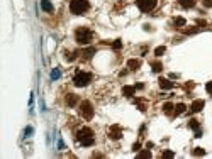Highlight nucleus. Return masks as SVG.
Masks as SVG:
<instances>
[{"mask_svg": "<svg viewBox=\"0 0 212 159\" xmlns=\"http://www.w3.org/2000/svg\"><path fill=\"white\" fill-rule=\"evenodd\" d=\"M66 103H68V105H75V103H77V97H75V95H68V97H66Z\"/></svg>", "mask_w": 212, "mask_h": 159, "instance_id": "14", "label": "nucleus"}, {"mask_svg": "<svg viewBox=\"0 0 212 159\" xmlns=\"http://www.w3.org/2000/svg\"><path fill=\"white\" fill-rule=\"evenodd\" d=\"M138 7H139V10H143V12H149V10H153L156 7V3H158V0H138Z\"/></svg>", "mask_w": 212, "mask_h": 159, "instance_id": "5", "label": "nucleus"}, {"mask_svg": "<svg viewBox=\"0 0 212 159\" xmlns=\"http://www.w3.org/2000/svg\"><path fill=\"white\" fill-rule=\"evenodd\" d=\"M124 95H127V97H131V95L132 93H134V91H136V86H124Z\"/></svg>", "mask_w": 212, "mask_h": 159, "instance_id": "12", "label": "nucleus"}, {"mask_svg": "<svg viewBox=\"0 0 212 159\" xmlns=\"http://www.w3.org/2000/svg\"><path fill=\"white\" fill-rule=\"evenodd\" d=\"M193 154H195V156H204V154H205V151H204L202 147H195L193 149Z\"/></svg>", "mask_w": 212, "mask_h": 159, "instance_id": "18", "label": "nucleus"}, {"mask_svg": "<svg viewBox=\"0 0 212 159\" xmlns=\"http://www.w3.org/2000/svg\"><path fill=\"white\" fill-rule=\"evenodd\" d=\"M138 157H151V152H149V151H143Z\"/></svg>", "mask_w": 212, "mask_h": 159, "instance_id": "21", "label": "nucleus"}, {"mask_svg": "<svg viewBox=\"0 0 212 159\" xmlns=\"http://www.w3.org/2000/svg\"><path fill=\"white\" fill-rule=\"evenodd\" d=\"M77 137L82 142V146H92L93 144V132L88 127H83L82 131H78Z\"/></svg>", "mask_w": 212, "mask_h": 159, "instance_id": "2", "label": "nucleus"}, {"mask_svg": "<svg viewBox=\"0 0 212 159\" xmlns=\"http://www.w3.org/2000/svg\"><path fill=\"white\" fill-rule=\"evenodd\" d=\"M153 71H155V73H160L161 71V68H163V66H161V63H153Z\"/></svg>", "mask_w": 212, "mask_h": 159, "instance_id": "17", "label": "nucleus"}, {"mask_svg": "<svg viewBox=\"0 0 212 159\" xmlns=\"http://www.w3.org/2000/svg\"><path fill=\"white\" fill-rule=\"evenodd\" d=\"M204 5H205V7H212V0H204Z\"/></svg>", "mask_w": 212, "mask_h": 159, "instance_id": "27", "label": "nucleus"}, {"mask_svg": "<svg viewBox=\"0 0 212 159\" xmlns=\"http://www.w3.org/2000/svg\"><path fill=\"white\" fill-rule=\"evenodd\" d=\"M88 7H90L88 0H72V3H70V10L75 15L83 14L85 10H88Z\"/></svg>", "mask_w": 212, "mask_h": 159, "instance_id": "1", "label": "nucleus"}, {"mask_svg": "<svg viewBox=\"0 0 212 159\" xmlns=\"http://www.w3.org/2000/svg\"><path fill=\"white\" fill-rule=\"evenodd\" d=\"M127 66H129L131 69H138L141 66V61L139 59H129V61H127Z\"/></svg>", "mask_w": 212, "mask_h": 159, "instance_id": "11", "label": "nucleus"}, {"mask_svg": "<svg viewBox=\"0 0 212 159\" xmlns=\"http://www.w3.org/2000/svg\"><path fill=\"white\" fill-rule=\"evenodd\" d=\"M172 108H173L172 103H165V105H163V110L166 112V114H170V112H172Z\"/></svg>", "mask_w": 212, "mask_h": 159, "instance_id": "19", "label": "nucleus"}, {"mask_svg": "<svg viewBox=\"0 0 212 159\" xmlns=\"http://www.w3.org/2000/svg\"><path fill=\"white\" fill-rule=\"evenodd\" d=\"M32 132H34V131H32V127H27V129H26V136H27V137L31 136Z\"/></svg>", "mask_w": 212, "mask_h": 159, "instance_id": "26", "label": "nucleus"}, {"mask_svg": "<svg viewBox=\"0 0 212 159\" xmlns=\"http://www.w3.org/2000/svg\"><path fill=\"white\" fill-rule=\"evenodd\" d=\"M75 86H87L90 81H92V74H88V73H85V71H78L77 74H75Z\"/></svg>", "mask_w": 212, "mask_h": 159, "instance_id": "4", "label": "nucleus"}, {"mask_svg": "<svg viewBox=\"0 0 212 159\" xmlns=\"http://www.w3.org/2000/svg\"><path fill=\"white\" fill-rule=\"evenodd\" d=\"M160 86L163 90H170V88H173V83L170 81V80H166V78H160Z\"/></svg>", "mask_w": 212, "mask_h": 159, "instance_id": "8", "label": "nucleus"}, {"mask_svg": "<svg viewBox=\"0 0 212 159\" xmlns=\"http://www.w3.org/2000/svg\"><path fill=\"white\" fill-rule=\"evenodd\" d=\"M166 51V48H165V46H160V48H156L155 49V54H156V56H163V53Z\"/></svg>", "mask_w": 212, "mask_h": 159, "instance_id": "16", "label": "nucleus"}, {"mask_svg": "<svg viewBox=\"0 0 212 159\" xmlns=\"http://www.w3.org/2000/svg\"><path fill=\"white\" fill-rule=\"evenodd\" d=\"M60 76H61V71L58 69V68H55V69L51 71V80H58Z\"/></svg>", "mask_w": 212, "mask_h": 159, "instance_id": "15", "label": "nucleus"}, {"mask_svg": "<svg viewBox=\"0 0 212 159\" xmlns=\"http://www.w3.org/2000/svg\"><path fill=\"white\" fill-rule=\"evenodd\" d=\"M41 7H43V10H46V12L55 10V7H53V3L49 2V0H41Z\"/></svg>", "mask_w": 212, "mask_h": 159, "instance_id": "9", "label": "nucleus"}, {"mask_svg": "<svg viewBox=\"0 0 212 159\" xmlns=\"http://www.w3.org/2000/svg\"><path fill=\"white\" fill-rule=\"evenodd\" d=\"M122 48V43H120V41H115L114 43V49H120Z\"/></svg>", "mask_w": 212, "mask_h": 159, "instance_id": "24", "label": "nucleus"}, {"mask_svg": "<svg viewBox=\"0 0 212 159\" xmlns=\"http://www.w3.org/2000/svg\"><path fill=\"white\" fill-rule=\"evenodd\" d=\"M190 127L197 131V129H199V122H197V120H190Z\"/></svg>", "mask_w": 212, "mask_h": 159, "instance_id": "22", "label": "nucleus"}, {"mask_svg": "<svg viewBox=\"0 0 212 159\" xmlns=\"http://www.w3.org/2000/svg\"><path fill=\"white\" fill-rule=\"evenodd\" d=\"M75 36H77V43H80V44H88L92 41V31L87 27H80Z\"/></svg>", "mask_w": 212, "mask_h": 159, "instance_id": "3", "label": "nucleus"}, {"mask_svg": "<svg viewBox=\"0 0 212 159\" xmlns=\"http://www.w3.org/2000/svg\"><path fill=\"white\" fill-rule=\"evenodd\" d=\"M175 154L172 152V151H166V152H163V157H173Z\"/></svg>", "mask_w": 212, "mask_h": 159, "instance_id": "23", "label": "nucleus"}, {"mask_svg": "<svg viewBox=\"0 0 212 159\" xmlns=\"http://www.w3.org/2000/svg\"><path fill=\"white\" fill-rule=\"evenodd\" d=\"M175 26H185V19H183V17L175 19Z\"/></svg>", "mask_w": 212, "mask_h": 159, "instance_id": "20", "label": "nucleus"}, {"mask_svg": "<svg viewBox=\"0 0 212 159\" xmlns=\"http://www.w3.org/2000/svg\"><path fill=\"white\" fill-rule=\"evenodd\" d=\"M204 108V100H195V102L190 105V110L192 112H200Z\"/></svg>", "mask_w": 212, "mask_h": 159, "instance_id": "7", "label": "nucleus"}, {"mask_svg": "<svg viewBox=\"0 0 212 159\" xmlns=\"http://www.w3.org/2000/svg\"><path fill=\"white\" fill-rule=\"evenodd\" d=\"M205 88H207V91H209V93H212V81H209V83H207V86H205Z\"/></svg>", "mask_w": 212, "mask_h": 159, "instance_id": "25", "label": "nucleus"}, {"mask_svg": "<svg viewBox=\"0 0 212 159\" xmlns=\"http://www.w3.org/2000/svg\"><path fill=\"white\" fill-rule=\"evenodd\" d=\"M178 3H180L183 9H190V7L195 5V0H178Z\"/></svg>", "mask_w": 212, "mask_h": 159, "instance_id": "10", "label": "nucleus"}, {"mask_svg": "<svg viewBox=\"0 0 212 159\" xmlns=\"http://www.w3.org/2000/svg\"><path fill=\"white\" fill-rule=\"evenodd\" d=\"M185 108H187V107L183 105V103H178V105L175 107V114H177V115L183 114V112H185Z\"/></svg>", "mask_w": 212, "mask_h": 159, "instance_id": "13", "label": "nucleus"}, {"mask_svg": "<svg viewBox=\"0 0 212 159\" xmlns=\"http://www.w3.org/2000/svg\"><path fill=\"white\" fill-rule=\"evenodd\" d=\"M80 112H82V115L85 117V119H92V115H93V108H92V105H90V102H82V105H80Z\"/></svg>", "mask_w": 212, "mask_h": 159, "instance_id": "6", "label": "nucleus"}]
</instances>
